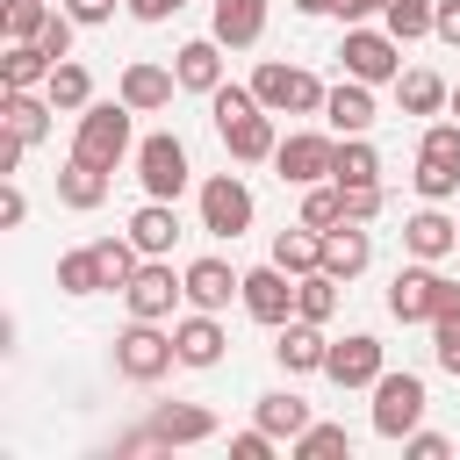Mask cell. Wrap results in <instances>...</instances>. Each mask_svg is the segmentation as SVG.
<instances>
[{
    "label": "cell",
    "mask_w": 460,
    "mask_h": 460,
    "mask_svg": "<svg viewBox=\"0 0 460 460\" xmlns=\"http://www.w3.org/2000/svg\"><path fill=\"white\" fill-rule=\"evenodd\" d=\"M208 115H216V129H223V144H230L237 165H259V158L280 151V137H273V108H259L252 86H216V93H208Z\"/></svg>",
    "instance_id": "1"
},
{
    "label": "cell",
    "mask_w": 460,
    "mask_h": 460,
    "mask_svg": "<svg viewBox=\"0 0 460 460\" xmlns=\"http://www.w3.org/2000/svg\"><path fill=\"white\" fill-rule=\"evenodd\" d=\"M129 115H137V108H129L122 93H115V101H86V108H79V129H72V151L115 172V165L129 158Z\"/></svg>",
    "instance_id": "2"
},
{
    "label": "cell",
    "mask_w": 460,
    "mask_h": 460,
    "mask_svg": "<svg viewBox=\"0 0 460 460\" xmlns=\"http://www.w3.org/2000/svg\"><path fill=\"white\" fill-rule=\"evenodd\" d=\"M172 367H180L172 331H158L151 316H129V331L115 338V374H122V381H158V374H172Z\"/></svg>",
    "instance_id": "3"
},
{
    "label": "cell",
    "mask_w": 460,
    "mask_h": 460,
    "mask_svg": "<svg viewBox=\"0 0 460 460\" xmlns=\"http://www.w3.org/2000/svg\"><path fill=\"white\" fill-rule=\"evenodd\" d=\"M252 93L273 115H323V93L331 86H316V72H302V65H259L252 72Z\"/></svg>",
    "instance_id": "4"
},
{
    "label": "cell",
    "mask_w": 460,
    "mask_h": 460,
    "mask_svg": "<svg viewBox=\"0 0 460 460\" xmlns=\"http://www.w3.org/2000/svg\"><path fill=\"white\" fill-rule=\"evenodd\" d=\"M338 58H345V79H367V86L402 79V43H395L388 29H345Z\"/></svg>",
    "instance_id": "5"
},
{
    "label": "cell",
    "mask_w": 460,
    "mask_h": 460,
    "mask_svg": "<svg viewBox=\"0 0 460 460\" xmlns=\"http://www.w3.org/2000/svg\"><path fill=\"white\" fill-rule=\"evenodd\" d=\"M137 180H144L151 201H180V194H187V144L165 137V129L144 137V144H137Z\"/></svg>",
    "instance_id": "6"
},
{
    "label": "cell",
    "mask_w": 460,
    "mask_h": 460,
    "mask_svg": "<svg viewBox=\"0 0 460 460\" xmlns=\"http://www.w3.org/2000/svg\"><path fill=\"white\" fill-rule=\"evenodd\" d=\"M424 424V381L417 374H381L374 381V431L381 438H410Z\"/></svg>",
    "instance_id": "7"
},
{
    "label": "cell",
    "mask_w": 460,
    "mask_h": 460,
    "mask_svg": "<svg viewBox=\"0 0 460 460\" xmlns=\"http://www.w3.org/2000/svg\"><path fill=\"white\" fill-rule=\"evenodd\" d=\"M201 230H208V237H244V230H252V187H244L237 172L201 180Z\"/></svg>",
    "instance_id": "8"
},
{
    "label": "cell",
    "mask_w": 460,
    "mask_h": 460,
    "mask_svg": "<svg viewBox=\"0 0 460 460\" xmlns=\"http://www.w3.org/2000/svg\"><path fill=\"white\" fill-rule=\"evenodd\" d=\"M273 165H280V180L316 187V180H331V165H338V137H323V129H295V137H280Z\"/></svg>",
    "instance_id": "9"
},
{
    "label": "cell",
    "mask_w": 460,
    "mask_h": 460,
    "mask_svg": "<svg viewBox=\"0 0 460 460\" xmlns=\"http://www.w3.org/2000/svg\"><path fill=\"white\" fill-rule=\"evenodd\" d=\"M180 295H187V273H172L165 259H144V266L129 273V288H122V302H129V316H151V323H165Z\"/></svg>",
    "instance_id": "10"
},
{
    "label": "cell",
    "mask_w": 460,
    "mask_h": 460,
    "mask_svg": "<svg viewBox=\"0 0 460 460\" xmlns=\"http://www.w3.org/2000/svg\"><path fill=\"white\" fill-rule=\"evenodd\" d=\"M237 302L252 309V323H273V331H280V323L295 316V273L266 259V266H252V273H244V295H237Z\"/></svg>",
    "instance_id": "11"
},
{
    "label": "cell",
    "mask_w": 460,
    "mask_h": 460,
    "mask_svg": "<svg viewBox=\"0 0 460 460\" xmlns=\"http://www.w3.org/2000/svg\"><path fill=\"white\" fill-rule=\"evenodd\" d=\"M323 374L338 381V388H374L388 367H381V338H367V331H352V338H331V352H323Z\"/></svg>",
    "instance_id": "12"
},
{
    "label": "cell",
    "mask_w": 460,
    "mask_h": 460,
    "mask_svg": "<svg viewBox=\"0 0 460 460\" xmlns=\"http://www.w3.org/2000/svg\"><path fill=\"white\" fill-rule=\"evenodd\" d=\"M438 280H446V273H431V259L402 266V273L388 280V316H395V323H431V309H438Z\"/></svg>",
    "instance_id": "13"
},
{
    "label": "cell",
    "mask_w": 460,
    "mask_h": 460,
    "mask_svg": "<svg viewBox=\"0 0 460 460\" xmlns=\"http://www.w3.org/2000/svg\"><path fill=\"white\" fill-rule=\"evenodd\" d=\"M323 122H331V137H367V129H374V86H367V79L331 86V93H323Z\"/></svg>",
    "instance_id": "14"
},
{
    "label": "cell",
    "mask_w": 460,
    "mask_h": 460,
    "mask_svg": "<svg viewBox=\"0 0 460 460\" xmlns=\"http://www.w3.org/2000/svg\"><path fill=\"white\" fill-rule=\"evenodd\" d=\"M374 266V237H367V223H338V230H323V273H338V280H359Z\"/></svg>",
    "instance_id": "15"
},
{
    "label": "cell",
    "mask_w": 460,
    "mask_h": 460,
    "mask_svg": "<svg viewBox=\"0 0 460 460\" xmlns=\"http://www.w3.org/2000/svg\"><path fill=\"white\" fill-rule=\"evenodd\" d=\"M172 86H180V72H165V65H151V58H137V65H122V101L137 108V115H158L165 101H172Z\"/></svg>",
    "instance_id": "16"
},
{
    "label": "cell",
    "mask_w": 460,
    "mask_h": 460,
    "mask_svg": "<svg viewBox=\"0 0 460 460\" xmlns=\"http://www.w3.org/2000/svg\"><path fill=\"white\" fill-rule=\"evenodd\" d=\"M402 252H410V259H446V252H460V216L417 208V216L402 223Z\"/></svg>",
    "instance_id": "17"
},
{
    "label": "cell",
    "mask_w": 460,
    "mask_h": 460,
    "mask_svg": "<svg viewBox=\"0 0 460 460\" xmlns=\"http://www.w3.org/2000/svg\"><path fill=\"white\" fill-rule=\"evenodd\" d=\"M230 295H244V273L230 259H194L187 266V302L194 309H230Z\"/></svg>",
    "instance_id": "18"
},
{
    "label": "cell",
    "mask_w": 460,
    "mask_h": 460,
    "mask_svg": "<svg viewBox=\"0 0 460 460\" xmlns=\"http://www.w3.org/2000/svg\"><path fill=\"white\" fill-rule=\"evenodd\" d=\"M172 345H180V367H216L230 338H223L216 309H194V316H180V323H172Z\"/></svg>",
    "instance_id": "19"
},
{
    "label": "cell",
    "mask_w": 460,
    "mask_h": 460,
    "mask_svg": "<svg viewBox=\"0 0 460 460\" xmlns=\"http://www.w3.org/2000/svg\"><path fill=\"white\" fill-rule=\"evenodd\" d=\"M273 352H280V367H288V374H323V352H331V338H323V323H309V316H288Z\"/></svg>",
    "instance_id": "20"
},
{
    "label": "cell",
    "mask_w": 460,
    "mask_h": 460,
    "mask_svg": "<svg viewBox=\"0 0 460 460\" xmlns=\"http://www.w3.org/2000/svg\"><path fill=\"white\" fill-rule=\"evenodd\" d=\"M201 438H216V417L201 402H165L151 417V446H201Z\"/></svg>",
    "instance_id": "21"
},
{
    "label": "cell",
    "mask_w": 460,
    "mask_h": 460,
    "mask_svg": "<svg viewBox=\"0 0 460 460\" xmlns=\"http://www.w3.org/2000/svg\"><path fill=\"white\" fill-rule=\"evenodd\" d=\"M58 201H65V208H101V201H108V165H93V158L72 151V158L58 165Z\"/></svg>",
    "instance_id": "22"
},
{
    "label": "cell",
    "mask_w": 460,
    "mask_h": 460,
    "mask_svg": "<svg viewBox=\"0 0 460 460\" xmlns=\"http://www.w3.org/2000/svg\"><path fill=\"white\" fill-rule=\"evenodd\" d=\"M172 72H180V86H187V93H216V86H223V43H216V36H201V43H180Z\"/></svg>",
    "instance_id": "23"
},
{
    "label": "cell",
    "mask_w": 460,
    "mask_h": 460,
    "mask_svg": "<svg viewBox=\"0 0 460 460\" xmlns=\"http://www.w3.org/2000/svg\"><path fill=\"white\" fill-rule=\"evenodd\" d=\"M50 115H58V108H50V93L36 101V86H14V93L0 101V122H7L22 144H43V137H50Z\"/></svg>",
    "instance_id": "24"
},
{
    "label": "cell",
    "mask_w": 460,
    "mask_h": 460,
    "mask_svg": "<svg viewBox=\"0 0 460 460\" xmlns=\"http://www.w3.org/2000/svg\"><path fill=\"white\" fill-rule=\"evenodd\" d=\"M129 237H137V252H144V259H165V252H172V237H180L172 201H151V194H144V208L129 216Z\"/></svg>",
    "instance_id": "25"
},
{
    "label": "cell",
    "mask_w": 460,
    "mask_h": 460,
    "mask_svg": "<svg viewBox=\"0 0 460 460\" xmlns=\"http://www.w3.org/2000/svg\"><path fill=\"white\" fill-rule=\"evenodd\" d=\"M266 36V0H216V43L252 50Z\"/></svg>",
    "instance_id": "26"
},
{
    "label": "cell",
    "mask_w": 460,
    "mask_h": 460,
    "mask_svg": "<svg viewBox=\"0 0 460 460\" xmlns=\"http://www.w3.org/2000/svg\"><path fill=\"white\" fill-rule=\"evenodd\" d=\"M58 72V58L43 50V43H7V58H0V86L14 93V86H43Z\"/></svg>",
    "instance_id": "27"
},
{
    "label": "cell",
    "mask_w": 460,
    "mask_h": 460,
    "mask_svg": "<svg viewBox=\"0 0 460 460\" xmlns=\"http://www.w3.org/2000/svg\"><path fill=\"white\" fill-rule=\"evenodd\" d=\"M273 266H288L295 280H302V273H316V266H323V230H309V223L280 230V237H273Z\"/></svg>",
    "instance_id": "28"
},
{
    "label": "cell",
    "mask_w": 460,
    "mask_h": 460,
    "mask_svg": "<svg viewBox=\"0 0 460 460\" xmlns=\"http://www.w3.org/2000/svg\"><path fill=\"white\" fill-rule=\"evenodd\" d=\"M395 101H402V115H438V108L453 101V86H446L438 72H402V79H395Z\"/></svg>",
    "instance_id": "29"
},
{
    "label": "cell",
    "mask_w": 460,
    "mask_h": 460,
    "mask_svg": "<svg viewBox=\"0 0 460 460\" xmlns=\"http://www.w3.org/2000/svg\"><path fill=\"white\" fill-rule=\"evenodd\" d=\"M331 180H338V187H367V180H381V151H374L367 137H338V165H331Z\"/></svg>",
    "instance_id": "30"
},
{
    "label": "cell",
    "mask_w": 460,
    "mask_h": 460,
    "mask_svg": "<svg viewBox=\"0 0 460 460\" xmlns=\"http://www.w3.org/2000/svg\"><path fill=\"white\" fill-rule=\"evenodd\" d=\"M295 316H309V323H331L338 316V273H302L295 280Z\"/></svg>",
    "instance_id": "31"
},
{
    "label": "cell",
    "mask_w": 460,
    "mask_h": 460,
    "mask_svg": "<svg viewBox=\"0 0 460 460\" xmlns=\"http://www.w3.org/2000/svg\"><path fill=\"white\" fill-rule=\"evenodd\" d=\"M259 424H266L273 438H302L316 417H309V402H302V395H259Z\"/></svg>",
    "instance_id": "32"
},
{
    "label": "cell",
    "mask_w": 460,
    "mask_h": 460,
    "mask_svg": "<svg viewBox=\"0 0 460 460\" xmlns=\"http://www.w3.org/2000/svg\"><path fill=\"white\" fill-rule=\"evenodd\" d=\"M431 22H438V0H388V14H381V29H388L395 43L431 36Z\"/></svg>",
    "instance_id": "33"
},
{
    "label": "cell",
    "mask_w": 460,
    "mask_h": 460,
    "mask_svg": "<svg viewBox=\"0 0 460 460\" xmlns=\"http://www.w3.org/2000/svg\"><path fill=\"white\" fill-rule=\"evenodd\" d=\"M93 259H101V280H108V288H129V273L144 266L137 237H93Z\"/></svg>",
    "instance_id": "34"
},
{
    "label": "cell",
    "mask_w": 460,
    "mask_h": 460,
    "mask_svg": "<svg viewBox=\"0 0 460 460\" xmlns=\"http://www.w3.org/2000/svg\"><path fill=\"white\" fill-rule=\"evenodd\" d=\"M43 93H50V108H86V101H93V79H86V65L58 58V72L43 79Z\"/></svg>",
    "instance_id": "35"
},
{
    "label": "cell",
    "mask_w": 460,
    "mask_h": 460,
    "mask_svg": "<svg viewBox=\"0 0 460 460\" xmlns=\"http://www.w3.org/2000/svg\"><path fill=\"white\" fill-rule=\"evenodd\" d=\"M302 223H309V230H338V223H345V187H338V180H331V187L316 180V187L302 194Z\"/></svg>",
    "instance_id": "36"
},
{
    "label": "cell",
    "mask_w": 460,
    "mask_h": 460,
    "mask_svg": "<svg viewBox=\"0 0 460 460\" xmlns=\"http://www.w3.org/2000/svg\"><path fill=\"white\" fill-rule=\"evenodd\" d=\"M58 288H65V295H101V288H108V280H101V259H93V244L58 259Z\"/></svg>",
    "instance_id": "37"
},
{
    "label": "cell",
    "mask_w": 460,
    "mask_h": 460,
    "mask_svg": "<svg viewBox=\"0 0 460 460\" xmlns=\"http://www.w3.org/2000/svg\"><path fill=\"white\" fill-rule=\"evenodd\" d=\"M50 22V0H7V43H36Z\"/></svg>",
    "instance_id": "38"
},
{
    "label": "cell",
    "mask_w": 460,
    "mask_h": 460,
    "mask_svg": "<svg viewBox=\"0 0 460 460\" xmlns=\"http://www.w3.org/2000/svg\"><path fill=\"white\" fill-rule=\"evenodd\" d=\"M295 453H302V460H331V453H352V438H345V424H309V431L295 438Z\"/></svg>",
    "instance_id": "39"
},
{
    "label": "cell",
    "mask_w": 460,
    "mask_h": 460,
    "mask_svg": "<svg viewBox=\"0 0 460 460\" xmlns=\"http://www.w3.org/2000/svg\"><path fill=\"white\" fill-rule=\"evenodd\" d=\"M410 180H417V194H424V201H446V194L460 187V165H438V158H417V172H410Z\"/></svg>",
    "instance_id": "40"
},
{
    "label": "cell",
    "mask_w": 460,
    "mask_h": 460,
    "mask_svg": "<svg viewBox=\"0 0 460 460\" xmlns=\"http://www.w3.org/2000/svg\"><path fill=\"white\" fill-rule=\"evenodd\" d=\"M417 158H438V165H460V122H431V129H424V144H417Z\"/></svg>",
    "instance_id": "41"
},
{
    "label": "cell",
    "mask_w": 460,
    "mask_h": 460,
    "mask_svg": "<svg viewBox=\"0 0 460 460\" xmlns=\"http://www.w3.org/2000/svg\"><path fill=\"white\" fill-rule=\"evenodd\" d=\"M72 29H79V22H72L65 7H50V22H43V36H36V43H43L50 58H72Z\"/></svg>",
    "instance_id": "42"
},
{
    "label": "cell",
    "mask_w": 460,
    "mask_h": 460,
    "mask_svg": "<svg viewBox=\"0 0 460 460\" xmlns=\"http://www.w3.org/2000/svg\"><path fill=\"white\" fill-rule=\"evenodd\" d=\"M381 201H388V194H381V180L345 187V216H352V223H374V216H381Z\"/></svg>",
    "instance_id": "43"
},
{
    "label": "cell",
    "mask_w": 460,
    "mask_h": 460,
    "mask_svg": "<svg viewBox=\"0 0 460 460\" xmlns=\"http://www.w3.org/2000/svg\"><path fill=\"white\" fill-rule=\"evenodd\" d=\"M431 345H438V367L460 381V316H446V323H431Z\"/></svg>",
    "instance_id": "44"
},
{
    "label": "cell",
    "mask_w": 460,
    "mask_h": 460,
    "mask_svg": "<svg viewBox=\"0 0 460 460\" xmlns=\"http://www.w3.org/2000/svg\"><path fill=\"white\" fill-rule=\"evenodd\" d=\"M230 453H237V460H273V431H266V424H252V431H237V438H230Z\"/></svg>",
    "instance_id": "45"
},
{
    "label": "cell",
    "mask_w": 460,
    "mask_h": 460,
    "mask_svg": "<svg viewBox=\"0 0 460 460\" xmlns=\"http://www.w3.org/2000/svg\"><path fill=\"white\" fill-rule=\"evenodd\" d=\"M402 453H410V460H446L453 446H446L438 431H410V438H402Z\"/></svg>",
    "instance_id": "46"
},
{
    "label": "cell",
    "mask_w": 460,
    "mask_h": 460,
    "mask_svg": "<svg viewBox=\"0 0 460 460\" xmlns=\"http://www.w3.org/2000/svg\"><path fill=\"white\" fill-rule=\"evenodd\" d=\"M65 14H72L79 29H101V22L115 14V0H65Z\"/></svg>",
    "instance_id": "47"
},
{
    "label": "cell",
    "mask_w": 460,
    "mask_h": 460,
    "mask_svg": "<svg viewBox=\"0 0 460 460\" xmlns=\"http://www.w3.org/2000/svg\"><path fill=\"white\" fill-rule=\"evenodd\" d=\"M431 36L460 50V0H438V22H431Z\"/></svg>",
    "instance_id": "48"
},
{
    "label": "cell",
    "mask_w": 460,
    "mask_h": 460,
    "mask_svg": "<svg viewBox=\"0 0 460 460\" xmlns=\"http://www.w3.org/2000/svg\"><path fill=\"white\" fill-rule=\"evenodd\" d=\"M122 7H129L137 22H172V14L187 7V0H122Z\"/></svg>",
    "instance_id": "49"
},
{
    "label": "cell",
    "mask_w": 460,
    "mask_h": 460,
    "mask_svg": "<svg viewBox=\"0 0 460 460\" xmlns=\"http://www.w3.org/2000/svg\"><path fill=\"white\" fill-rule=\"evenodd\" d=\"M22 158H29V144L7 129V137H0V180H14V172H22Z\"/></svg>",
    "instance_id": "50"
},
{
    "label": "cell",
    "mask_w": 460,
    "mask_h": 460,
    "mask_svg": "<svg viewBox=\"0 0 460 460\" xmlns=\"http://www.w3.org/2000/svg\"><path fill=\"white\" fill-rule=\"evenodd\" d=\"M22 216H29V201H22V187H14V180H7V194H0V223H7V230H14V223H22Z\"/></svg>",
    "instance_id": "51"
},
{
    "label": "cell",
    "mask_w": 460,
    "mask_h": 460,
    "mask_svg": "<svg viewBox=\"0 0 460 460\" xmlns=\"http://www.w3.org/2000/svg\"><path fill=\"white\" fill-rule=\"evenodd\" d=\"M345 22H367V14H388V0H338Z\"/></svg>",
    "instance_id": "52"
},
{
    "label": "cell",
    "mask_w": 460,
    "mask_h": 460,
    "mask_svg": "<svg viewBox=\"0 0 460 460\" xmlns=\"http://www.w3.org/2000/svg\"><path fill=\"white\" fill-rule=\"evenodd\" d=\"M302 14H338V0H295Z\"/></svg>",
    "instance_id": "53"
},
{
    "label": "cell",
    "mask_w": 460,
    "mask_h": 460,
    "mask_svg": "<svg viewBox=\"0 0 460 460\" xmlns=\"http://www.w3.org/2000/svg\"><path fill=\"white\" fill-rule=\"evenodd\" d=\"M446 108H453V115H460V86H453V101H446Z\"/></svg>",
    "instance_id": "54"
},
{
    "label": "cell",
    "mask_w": 460,
    "mask_h": 460,
    "mask_svg": "<svg viewBox=\"0 0 460 460\" xmlns=\"http://www.w3.org/2000/svg\"><path fill=\"white\" fill-rule=\"evenodd\" d=\"M50 7H58V0H50Z\"/></svg>",
    "instance_id": "55"
}]
</instances>
